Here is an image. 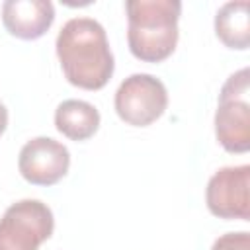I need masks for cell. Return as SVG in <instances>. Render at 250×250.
<instances>
[{"label": "cell", "mask_w": 250, "mask_h": 250, "mask_svg": "<svg viewBox=\"0 0 250 250\" xmlns=\"http://www.w3.org/2000/svg\"><path fill=\"white\" fill-rule=\"evenodd\" d=\"M250 72L240 68L227 78L219 92L215 135L227 152L242 154L250 148Z\"/></svg>", "instance_id": "obj_3"}, {"label": "cell", "mask_w": 250, "mask_h": 250, "mask_svg": "<svg viewBox=\"0 0 250 250\" xmlns=\"http://www.w3.org/2000/svg\"><path fill=\"white\" fill-rule=\"evenodd\" d=\"M250 4L246 0L227 2L215 16V33L229 49L246 51L250 47Z\"/></svg>", "instance_id": "obj_10"}, {"label": "cell", "mask_w": 250, "mask_h": 250, "mask_svg": "<svg viewBox=\"0 0 250 250\" xmlns=\"http://www.w3.org/2000/svg\"><path fill=\"white\" fill-rule=\"evenodd\" d=\"M127 43L135 59L160 62L178 45L180 0H127Z\"/></svg>", "instance_id": "obj_2"}, {"label": "cell", "mask_w": 250, "mask_h": 250, "mask_svg": "<svg viewBox=\"0 0 250 250\" xmlns=\"http://www.w3.org/2000/svg\"><path fill=\"white\" fill-rule=\"evenodd\" d=\"M211 250H250V232L238 230V232H227L221 234Z\"/></svg>", "instance_id": "obj_11"}, {"label": "cell", "mask_w": 250, "mask_h": 250, "mask_svg": "<svg viewBox=\"0 0 250 250\" xmlns=\"http://www.w3.org/2000/svg\"><path fill=\"white\" fill-rule=\"evenodd\" d=\"M55 21V6L49 0H6L2 23L18 39L33 41L43 37Z\"/></svg>", "instance_id": "obj_8"}, {"label": "cell", "mask_w": 250, "mask_h": 250, "mask_svg": "<svg viewBox=\"0 0 250 250\" xmlns=\"http://www.w3.org/2000/svg\"><path fill=\"white\" fill-rule=\"evenodd\" d=\"M205 203L219 219L250 221V166H225L217 170L205 188Z\"/></svg>", "instance_id": "obj_6"}, {"label": "cell", "mask_w": 250, "mask_h": 250, "mask_svg": "<svg viewBox=\"0 0 250 250\" xmlns=\"http://www.w3.org/2000/svg\"><path fill=\"white\" fill-rule=\"evenodd\" d=\"M68 168V148L51 137H35L27 141L18 156L21 178L33 186H53L66 176Z\"/></svg>", "instance_id": "obj_7"}, {"label": "cell", "mask_w": 250, "mask_h": 250, "mask_svg": "<svg viewBox=\"0 0 250 250\" xmlns=\"http://www.w3.org/2000/svg\"><path fill=\"white\" fill-rule=\"evenodd\" d=\"M113 105L119 119L127 125L146 127L166 111L168 92L160 78L146 72H135L119 84Z\"/></svg>", "instance_id": "obj_5"}, {"label": "cell", "mask_w": 250, "mask_h": 250, "mask_svg": "<svg viewBox=\"0 0 250 250\" xmlns=\"http://www.w3.org/2000/svg\"><path fill=\"white\" fill-rule=\"evenodd\" d=\"M64 78L82 90H102L115 70L104 25L94 18L68 20L55 41Z\"/></svg>", "instance_id": "obj_1"}, {"label": "cell", "mask_w": 250, "mask_h": 250, "mask_svg": "<svg viewBox=\"0 0 250 250\" xmlns=\"http://www.w3.org/2000/svg\"><path fill=\"white\" fill-rule=\"evenodd\" d=\"M6 127H8V109H6V105L0 102V137H2V133L6 131Z\"/></svg>", "instance_id": "obj_12"}, {"label": "cell", "mask_w": 250, "mask_h": 250, "mask_svg": "<svg viewBox=\"0 0 250 250\" xmlns=\"http://www.w3.org/2000/svg\"><path fill=\"white\" fill-rule=\"evenodd\" d=\"M55 127L70 141H86L100 127V111L84 100H64L55 109Z\"/></svg>", "instance_id": "obj_9"}, {"label": "cell", "mask_w": 250, "mask_h": 250, "mask_svg": "<svg viewBox=\"0 0 250 250\" xmlns=\"http://www.w3.org/2000/svg\"><path fill=\"white\" fill-rule=\"evenodd\" d=\"M55 229L53 211L39 199L12 203L0 219V250H39Z\"/></svg>", "instance_id": "obj_4"}]
</instances>
